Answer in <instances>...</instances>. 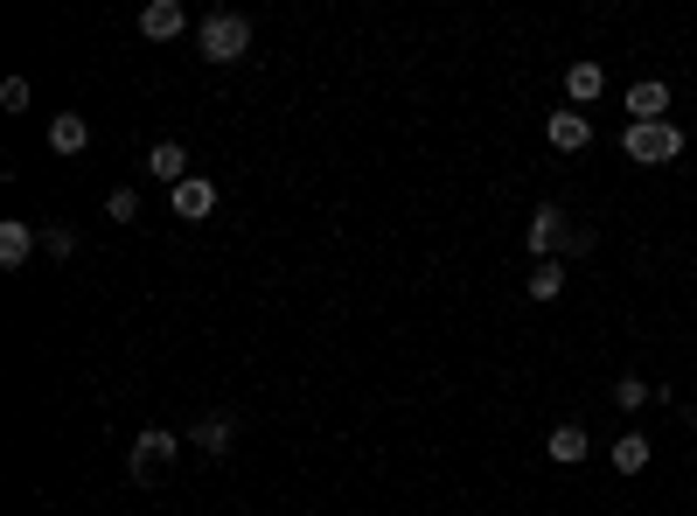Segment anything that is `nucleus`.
<instances>
[{
  "label": "nucleus",
  "instance_id": "nucleus-4",
  "mask_svg": "<svg viewBox=\"0 0 697 516\" xmlns=\"http://www.w3.org/2000/svg\"><path fill=\"white\" fill-rule=\"evenodd\" d=\"M565 230H572V224H565V210H558V202H545V210L530 217L524 245H530V258H537V266H545V258H558V251H565Z\"/></svg>",
  "mask_w": 697,
  "mask_h": 516
},
{
  "label": "nucleus",
  "instance_id": "nucleus-18",
  "mask_svg": "<svg viewBox=\"0 0 697 516\" xmlns=\"http://www.w3.org/2000/svg\"><path fill=\"white\" fill-rule=\"evenodd\" d=\"M106 217H112V224H133V217H140V189H112Z\"/></svg>",
  "mask_w": 697,
  "mask_h": 516
},
{
  "label": "nucleus",
  "instance_id": "nucleus-10",
  "mask_svg": "<svg viewBox=\"0 0 697 516\" xmlns=\"http://www.w3.org/2000/svg\"><path fill=\"white\" fill-rule=\"evenodd\" d=\"M545 140H551V153H579L593 140V119L586 112H551L545 119Z\"/></svg>",
  "mask_w": 697,
  "mask_h": 516
},
{
  "label": "nucleus",
  "instance_id": "nucleus-14",
  "mask_svg": "<svg viewBox=\"0 0 697 516\" xmlns=\"http://www.w3.org/2000/svg\"><path fill=\"white\" fill-rule=\"evenodd\" d=\"M49 147H57V153H84L91 147V119L84 112H57V119H49Z\"/></svg>",
  "mask_w": 697,
  "mask_h": 516
},
{
  "label": "nucleus",
  "instance_id": "nucleus-20",
  "mask_svg": "<svg viewBox=\"0 0 697 516\" xmlns=\"http://www.w3.org/2000/svg\"><path fill=\"white\" fill-rule=\"evenodd\" d=\"M586 251H600V238H593L586 224H572V230H565V258H586Z\"/></svg>",
  "mask_w": 697,
  "mask_h": 516
},
{
  "label": "nucleus",
  "instance_id": "nucleus-2",
  "mask_svg": "<svg viewBox=\"0 0 697 516\" xmlns=\"http://www.w3.org/2000/svg\"><path fill=\"white\" fill-rule=\"evenodd\" d=\"M621 153H628L635 168H669V161L684 153V126H669V119H656V126H635V119H628Z\"/></svg>",
  "mask_w": 697,
  "mask_h": 516
},
{
  "label": "nucleus",
  "instance_id": "nucleus-1",
  "mask_svg": "<svg viewBox=\"0 0 697 516\" xmlns=\"http://www.w3.org/2000/svg\"><path fill=\"white\" fill-rule=\"evenodd\" d=\"M196 49L210 63H238V57H251V14H202V29H196Z\"/></svg>",
  "mask_w": 697,
  "mask_h": 516
},
{
  "label": "nucleus",
  "instance_id": "nucleus-7",
  "mask_svg": "<svg viewBox=\"0 0 697 516\" xmlns=\"http://www.w3.org/2000/svg\"><path fill=\"white\" fill-rule=\"evenodd\" d=\"M42 245V230L29 224V217H8V224H0V266H8V272H21V266H29V251Z\"/></svg>",
  "mask_w": 697,
  "mask_h": 516
},
{
  "label": "nucleus",
  "instance_id": "nucleus-13",
  "mask_svg": "<svg viewBox=\"0 0 697 516\" xmlns=\"http://www.w3.org/2000/svg\"><path fill=\"white\" fill-rule=\"evenodd\" d=\"M230 440H238V419H230V411H210V419H202L196 433H189V447H202V454H230Z\"/></svg>",
  "mask_w": 697,
  "mask_h": 516
},
{
  "label": "nucleus",
  "instance_id": "nucleus-8",
  "mask_svg": "<svg viewBox=\"0 0 697 516\" xmlns=\"http://www.w3.org/2000/svg\"><path fill=\"white\" fill-rule=\"evenodd\" d=\"M147 175H153V182H168V189L189 182V147L182 140H153L147 147Z\"/></svg>",
  "mask_w": 697,
  "mask_h": 516
},
{
  "label": "nucleus",
  "instance_id": "nucleus-3",
  "mask_svg": "<svg viewBox=\"0 0 697 516\" xmlns=\"http://www.w3.org/2000/svg\"><path fill=\"white\" fill-rule=\"evenodd\" d=\"M175 454H182V440L161 433V426H147L140 440H133V454H126V468H133V482H153V468H168Z\"/></svg>",
  "mask_w": 697,
  "mask_h": 516
},
{
  "label": "nucleus",
  "instance_id": "nucleus-15",
  "mask_svg": "<svg viewBox=\"0 0 697 516\" xmlns=\"http://www.w3.org/2000/svg\"><path fill=\"white\" fill-rule=\"evenodd\" d=\"M649 460H656V440H649V433H621V440H614V468H621V475H641Z\"/></svg>",
  "mask_w": 697,
  "mask_h": 516
},
{
  "label": "nucleus",
  "instance_id": "nucleus-21",
  "mask_svg": "<svg viewBox=\"0 0 697 516\" xmlns=\"http://www.w3.org/2000/svg\"><path fill=\"white\" fill-rule=\"evenodd\" d=\"M0 106H8V112H29V85H21V77H8V85H0Z\"/></svg>",
  "mask_w": 697,
  "mask_h": 516
},
{
  "label": "nucleus",
  "instance_id": "nucleus-17",
  "mask_svg": "<svg viewBox=\"0 0 697 516\" xmlns=\"http://www.w3.org/2000/svg\"><path fill=\"white\" fill-rule=\"evenodd\" d=\"M663 391H656V384L649 377H621V384H614V405H621V411H641V405H656Z\"/></svg>",
  "mask_w": 697,
  "mask_h": 516
},
{
  "label": "nucleus",
  "instance_id": "nucleus-12",
  "mask_svg": "<svg viewBox=\"0 0 697 516\" xmlns=\"http://www.w3.org/2000/svg\"><path fill=\"white\" fill-rule=\"evenodd\" d=\"M600 91H607V70L593 63V57H579L572 70H565V98H572V106H593Z\"/></svg>",
  "mask_w": 697,
  "mask_h": 516
},
{
  "label": "nucleus",
  "instance_id": "nucleus-9",
  "mask_svg": "<svg viewBox=\"0 0 697 516\" xmlns=\"http://www.w3.org/2000/svg\"><path fill=\"white\" fill-rule=\"evenodd\" d=\"M669 112V85H663V77H641V85H628V119L635 126H656Z\"/></svg>",
  "mask_w": 697,
  "mask_h": 516
},
{
  "label": "nucleus",
  "instance_id": "nucleus-11",
  "mask_svg": "<svg viewBox=\"0 0 697 516\" xmlns=\"http://www.w3.org/2000/svg\"><path fill=\"white\" fill-rule=\"evenodd\" d=\"M545 454L558 460V468H579V460L593 454V440H586V426H551V433H545Z\"/></svg>",
  "mask_w": 697,
  "mask_h": 516
},
{
  "label": "nucleus",
  "instance_id": "nucleus-19",
  "mask_svg": "<svg viewBox=\"0 0 697 516\" xmlns=\"http://www.w3.org/2000/svg\"><path fill=\"white\" fill-rule=\"evenodd\" d=\"M42 251H49V258H70V251H77V230L49 224V230H42Z\"/></svg>",
  "mask_w": 697,
  "mask_h": 516
},
{
  "label": "nucleus",
  "instance_id": "nucleus-5",
  "mask_svg": "<svg viewBox=\"0 0 697 516\" xmlns=\"http://www.w3.org/2000/svg\"><path fill=\"white\" fill-rule=\"evenodd\" d=\"M168 210L182 217V224H202V217L217 210V182H210V175H189V182H175V189H168Z\"/></svg>",
  "mask_w": 697,
  "mask_h": 516
},
{
  "label": "nucleus",
  "instance_id": "nucleus-16",
  "mask_svg": "<svg viewBox=\"0 0 697 516\" xmlns=\"http://www.w3.org/2000/svg\"><path fill=\"white\" fill-rule=\"evenodd\" d=\"M524 294H530L537 307H545V300H558V294H565V258H545V266H537V272L524 279Z\"/></svg>",
  "mask_w": 697,
  "mask_h": 516
},
{
  "label": "nucleus",
  "instance_id": "nucleus-6",
  "mask_svg": "<svg viewBox=\"0 0 697 516\" xmlns=\"http://www.w3.org/2000/svg\"><path fill=\"white\" fill-rule=\"evenodd\" d=\"M182 29H189V8H182V0H147V8H140V36H147V42H175Z\"/></svg>",
  "mask_w": 697,
  "mask_h": 516
},
{
  "label": "nucleus",
  "instance_id": "nucleus-22",
  "mask_svg": "<svg viewBox=\"0 0 697 516\" xmlns=\"http://www.w3.org/2000/svg\"><path fill=\"white\" fill-rule=\"evenodd\" d=\"M690 426H697V411H690Z\"/></svg>",
  "mask_w": 697,
  "mask_h": 516
}]
</instances>
